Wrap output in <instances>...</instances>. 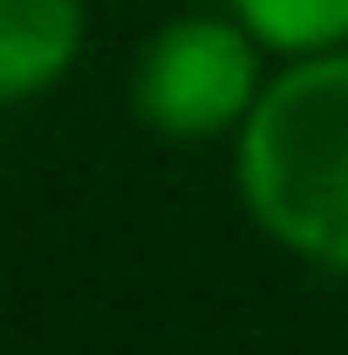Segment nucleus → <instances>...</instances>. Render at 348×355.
<instances>
[{"mask_svg":"<svg viewBox=\"0 0 348 355\" xmlns=\"http://www.w3.org/2000/svg\"><path fill=\"white\" fill-rule=\"evenodd\" d=\"M239 205L266 239L348 273V48L273 69L232 137Z\"/></svg>","mask_w":348,"mask_h":355,"instance_id":"obj_1","label":"nucleus"},{"mask_svg":"<svg viewBox=\"0 0 348 355\" xmlns=\"http://www.w3.org/2000/svg\"><path fill=\"white\" fill-rule=\"evenodd\" d=\"M260 89H266V48L232 14H177L143 42L130 103L157 137L212 144V137H239Z\"/></svg>","mask_w":348,"mask_h":355,"instance_id":"obj_2","label":"nucleus"},{"mask_svg":"<svg viewBox=\"0 0 348 355\" xmlns=\"http://www.w3.org/2000/svg\"><path fill=\"white\" fill-rule=\"evenodd\" d=\"M89 42V0H0V103H35Z\"/></svg>","mask_w":348,"mask_h":355,"instance_id":"obj_3","label":"nucleus"},{"mask_svg":"<svg viewBox=\"0 0 348 355\" xmlns=\"http://www.w3.org/2000/svg\"><path fill=\"white\" fill-rule=\"evenodd\" d=\"M225 14L280 62L348 48V0H225Z\"/></svg>","mask_w":348,"mask_h":355,"instance_id":"obj_4","label":"nucleus"}]
</instances>
